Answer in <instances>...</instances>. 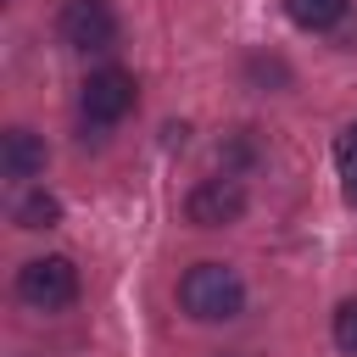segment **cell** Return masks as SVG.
Returning <instances> with one entry per match:
<instances>
[{"label": "cell", "instance_id": "cell-1", "mask_svg": "<svg viewBox=\"0 0 357 357\" xmlns=\"http://www.w3.org/2000/svg\"><path fill=\"white\" fill-rule=\"evenodd\" d=\"M178 307H184L195 324H229V318H240V307H245V279H240L229 262H195V268L178 279Z\"/></svg>", "mask_w": 357, "mask_h": 357}, {"label": "cell", "instance_id": "cell-2", "mask_svg": "<svg viewBox=\"0 0 357 357\" xmlns=\"http://www.w3.org/2000/svg\"><path fill=\"white\" fill-rule=\"evenodd\" d=\"M17 296L33 312H61L78 301V268L67 257H33L17 268Z\"/></svg>", "mask_w": 357, "mask_h": 357}, {"label": "cell", "instance_id": "cell-3", "mask_svg": "<svg viewBox=\"0 0 357 357\" xmlns=\"http://www.w3.org/2000/svg\"><path fill=\"white\" fill-rule=\"evenodd\" d=\"M78 112H84L89 128H112V123H123V117L134 112V73H123V67H100V73H89L84 89H78Z\"/></svg>", "mask_w": 357, "mask_h": 357}, {"label": "cell", "instance_id": "cell-4", "mask_svg": "<svg viewBox=\"0 0 357 357\" xmlns=\"http://www.w3.org/2000/svg\"><path fill=\"white\" fill-rule=\"evenodd\" d=\"M56 33L67 50H112L117 45V11H112V0H67L56 17Z\"/></svg>", "mask_w": 357, "mask_h": 357}, {"label": "cell", "instance_id": "cell-5", "mask_svg": "<svg viewBox=\"0 0 357 357\" xmlns=\"http://www.w3.org/2000/svg\"><path fill=\"white\" fill-rule=\"evenodd\" d=\"M184 218H190L195 229H229V223H240V218H245V184H240L234 173L201 178V184L184 195Z\"/></svg>", "mask_w": 357, "mask_h": 357}, {"label": "cell", "instance_id": "cell-6", "mask_svg": "<svg viewBox=\"0 0 357 357\" xmlns=\"http://www.w3.org/2000/svg\"><path fill=\"white\" fill-rule=\"evenodd\" d=\"M0 173H6L11 184L45 173V139H39L33 128H6V134H0Z\"/></svg>", "mask_w": 357, "mask_h": 357}, {"label": "cell", "instance_id": "cell-7", "mask_svg": "<svg viewBox=\"0 0 357 357\" xmlns=\"http://www.w3.org/2000/svg\"><path fill=\"white\" fill-rule=\"evenodd\" d=\"M11 223H17V229H56V223H61V201H56L50 190H22V195L11 201Z\"/></svg>", "mask_w": 357, "mask_h": 357}, {"label": "cell", "instance_id": "cell-8", "mask_svg": "<svg viewBox=\"0 0 357 357\" xmlns=\"http://www.w3.org/2000/svg\"><path fill=\"white\" fill-rule=\"evenodd\" d=\"M284 17L307 33H329L346 17V0H284Z\"/></svg>", "mask_w": 357, "mask_h": 357}, {"label": "cell", "instance_id": "cell-9", "mask_svg": "<svg viewBox=\"0 0 357 357\" xmlns=\"http://www.w3.org/2000/svg\"><path fill=\"white\" fill-rule=\"evenodd\" d=\"M335 346H340L346 357H357V296L335 307Z\"/></svg>", "mask_w": 357, "mask_h": 357}, {"label": "cell", "instance_id": "cell-10", "mask_svg": "<svg viewBox=\"0 0 357 357\" xmlns=\"http://www.w3.org/2000/svg\"><path fill=\"white\" fill-rule=\"evenodd\" d=\"M245 134H251V128H240V134H234V139H229V145H223V151H218V156H223V162H229V167H234V162H251V156H257V145H251V139H245Z\"/></svg>", "mask_w": 357, "mask_h": 357}, {"label": "cell", "instance_id": "cell-11", "mask_svg": "<svg viewBox=\"0 0 357 357\" xmlns=\"http://www.w3.org/2000/svg\"><path fill=\"white\" fill-rule=\"evenodd\" d=\"M335 156H340V167H357V117L340 128V139H335Z\"/></svg>", "mask_w": 357, "mask_h": 357}, {"label": "cell", "instance_id": "cell-12", "mask_svg": "<svg viewBox=\"0 0 357 357\" xmlns=\"http://www.w3.org/2000/svg\"><path fill=\"white\" fill-rule=\"evenodd\" d=\"M346 201L357 206V167H346Z\"/></svg>", "mask_w": 357, "mask_h": 357}]
</instances>
